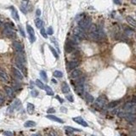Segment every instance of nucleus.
<instances>
[{
	"mask_svg": "<svg viewBox=\"0 0 136 136\" xmlns=\"http://www.w3.org/2000/svg\"><path fill=\"white\" fill-rule=\"evenodd\" d=\"M81 40H82V39H80V38H79L77 36L73 35L72 37H71V40H70V41H71L73 44H78V43L81 42Z\"/></svg>",
	"mask_w": 136,
	"mask_h": 136,
	"instance_id": "b1692460",
	"label": "nucleus"
},
{
	"mask_svg": "<svg viewBox=\"0 0 136 136\" xmlns=\"http://www.w3.org/2000/svg\"><path fill=\"white\" fill-rule=\"evenodd\" d=\"M126 21H127V22L129 23V25H131L132 26H134V27H136V21L134 20L133 17L131 16H127L126 17Z\"/></svg>",
	"mask_w": 136,
	"mask_h": 136,
	"instance_id": "4be33fe9",
	"label": "nucleus"
},
{
	"mask_svg": "<svg viewBox=\"0 0 136 136\" xmlns=\"http://www.w3.org/2000/svg\"><path fill=\"white\" fill-rule=\"evenodd\" d=\"M40 33H41V35L43 36L44 38H47V37H48V36H47V32H46V31H45V29L43 27H42L41 29H40Z\"/></svg>",
	"mask_w": 136,
	"mask_h": 136,
	"instance_id": "2f4dec72",
	"label": "nucleus"
},
{
	"mask_svg": "<svg viewBox=\"0 0 136 136\" xmlns=\"http://www.w3.org/2000/svg\"><path fill=\"white\" fill-rule=\"evenodd\" d=\"M36 15H37V16H40V15H41V10H40L39 9H37V10H36Z\"/></svg>",
	"mask_w": 136,
	"mask_h": 136,
	"instance_id": "ea45409f",
	"label": "nucleus"
},
{
	"mask_svg": "<svg viewBox=\"0 0 136 136\" xmlns=\"http://www.w3.org/2000/svg\"><path fill=\"white\" fill-rule=\"evenodd\" d=\"M4 134L5 136H14V133L11 132V131H4Z\"/></svg>",
	"mask_w": 136,
	"mask_h": 136,
	"instance_id": "72a5a7b5",
	"label": "nucleus"
},
{
	"mask_svg": "<svg viewBox=\"0 0 136 136\" xmlns=\"http://www.w3.org/2000/svg\"><path fill=\"white\" fill-rule=\"evenodd\" d=\"M72 120L75 122V123H78V124L82 125V126H83V127H88L89 126L88 123H87V122H86L83 118H81V117H76V118H73Z\"/></svg>",
	"mask_w": 136,
	"mask_h": 136,
	"instance_id": "6e6552de",
	"label": "nucleus"
},
{
	"mask_svg": "<svg viewBox=\"0 0 136 136\" xmlns=\"http://www.w3.org/2000/svg\"><path fill=\"white\" fill-rule=\"evenodd\" d=\"M11 12H12V16H13V18L15 19L16 21H19V15H18V12H17L16 9H15V8L12 7Z\"/></svg>",
	"mask_w": 136,
	"mask_h": 136,
	"instance_id": "a878e982",
	"label": "nucleus"
},
{
	"mask_svg": "<svg viewBox=\"0 0 136 136\" xmlns=\"http://www.w3.org/2000/svg\"><path fill=\"white\" fill-rule=\"evenodd\" d=\"M61 91H62V93L65 94V95H67V94L70 93L71 89H70V87H69V85L67 84V83L64 82L63 83H62V85H61Z\"/></svg>",
	"mask_w": 136,
	"mask_h": 136,
	"instance_id": "2eb2a0df",
	"label": "nucleus"
},
{
	"mask_svg": "<svg viewBox=\"0 0 136 136\" xmlns=\"http://www.w3.org/2000/svg\"><path fill=\"white\" fill-rule=\"evenodd\" d=\"M40 77H41L42 78H43V80L45 81V82H47V81H48V77H47V74H46V72H45L44 71H40Z\"/></svg>",
	"mask_w": 136,
	"mask_h": 136,
	"instance_id": "c756f323",
	"label": "nucleus"
},
{
	"mask_svg": "<svg viewBox=\"0 0 136 136\" xmlns=\"http://www.w3.org/2000/svg\"><path fill=\"white\" fill-rule=\"evenodd\" d=\"M48 48H49V49L51 50V52H52V54H54V56L56 58V59H59V54H58V53L56 52V50L54 49V48H53L52 46H48Z\"/></svg>",
	"mask_w": 136,
	"mask_h": 136,
	"instance_id": "7c9ffc66",
	"label": "nucleus"
},
{
	"mask_svg": "<svg viewBox=\"0 0 136 136\" xmlns=\"http://www.w3.org/2000/svg\"><path fill=\"white\" fill-rule=\"evenodd\" d=\"M31 95H32V97H37V95H38V91H37V90H35V89L32 90V93H31Z\"/></svg>",
	"mask_w": 136,
	"mask_h": 136,
	"instance_id": "f704fd0d",
	"label": "nucleus"
},
{
	"mask_svg": "<svg viewBox=\"0 0 136 136\" xmlns=\"http://www.w3.org/2000/svg\"><path fill=\"white\" fill-rule=\"evenodd\" d=\"M80 65V60H71V61L68 62L66 65V68L68 71H71V70H74L77 69V67L78 66Z\"/></svg>",
	"mask_w": 136,
	"mask_h": 136,
	"instance_id": "39448f33",
	"label": "nucleus"
},
{
	"mask_svg": "<svg viewBox=\"0 0 136 136\" xmlns=\"http://www.w3.org/2000/svg\"><path fill=\"white\" fill-rule=\"evenodd\" d=\"M20 136H23V134H21V135H20Z\"/></svg>",
	"mask_w": 136,
	"mask_h": 136,
	"instance_id": "603ef678",
	"label": "nucleus"
},
{
	"mask_svg": "<svg viewBox=\"0 0 136 136\" xmlns=\"http://www.w3.org/2000/svg\"><path fill=\"white\" fill-rule=\"evenodd\" d=\"M36 125H37V123H36L35 122L29 120V121H26V123H24V127L25 128H33V127H35Z\"/></svg>",
	"mask_w": 136,
	"mask_h": 136,
	"instance_id": "5701e85b",
	"label": "nucleus"
},
{
	"mask_svg": "<svg viewBox=\"0 0 136 136\" xmlns=\"http://www.w3.org/2000/svg\"><path fill=\"white\" fill-rule=\"evenodd\" d=\"M3 33H4V36H6L8 37H15V36H16L15 32H14L13 29H11V28H4Z\"/></svg>",
	"mask_w": 136,
	"mask_h": 136,
	"instance_id": "423d86ee",
	"label": "nucleus"
},
{
	"mask_svg": "<svg viewBox=\"0 0 136 136\" xmlns=\"http://www.w3.org/2000/svg\"><path fill=\"white\" fill-rule=\"evenodd\" d=\"M1 25H2V21H0V26H1Z\"/></svg>",
	"mask_w": 136,
	"mask_h": 136,
	"instance_id": "3c124183",
	"label": "nucleus"
},
{
	"mask_svg": "<svg viewBox=\"0 0 136 136\" xmlns=\"http://www.w3.org/2000/svg\"><path fill=\"white\" fill-rule=\"evenodd\" d=\"M36 85H37L38 88L41 89H44V88H45V85L43 83L42 81L39 80V79H37V80H36Z\"/></svg>",
	"mask_w": 136,
	"mask_h": 136,
	"instance_id": "cd10ccee",
	"label": "nucleus"
},
{
	"mask_svg": "<svg viewBox=\"0 0 136 136\" xmlns=\"http://www.w3.org/2000/svg\"><path fill=\"white\" fill-rule=\"evenodd\" d=\"M116 4H120V0H113Z\"/></svg>",
	"mask_w": 136,
	"mask_h": 136,
	"instance_id": "37998d69",
	"label": "nucleus"
},
{
	"mask_svg": "<svg viewBox=\"0 0 136 136\" xmlns=\"http://www.w3.org/2000/svg\"><path fill=\"white\" fill-rule=\"evenodd\" d=\"M83 98H84V100H86V101H87L89 104H92V103L95 101V98H94V97L92 96L90 94H89V93H85V94H84Z\"/></svg>",
	"mask_w": 136,
	"mask_h": 136,
	"instance_id": "dca6fc26",
	"label": "nucleus"
},
{
	"mask_svg": "<svg viewBox=\"0 0 136 136\" xmlns=\"http://www.w3.org/2000/svg\"><path fill=\"white\" fill-rule=\"evenodd\" d=\"M0 80L4 83H7L9 82V76L6 72L1 71H0Z\"/></svg>",
	"mask_w": 136,
	"mask_h": 136,
	"instance_id": "a211bd4d",
	"label": "nucleus"
},
{
	"mask_svg": "<svg viewBox=\"0 0 136 136\" xmlns=\"http://www.w3.org/2000/svg\"><path fill=\"white\" fill-rule=\"evenodd\" d=\"M134 135H136V131H134Z\"/></svg>",
	"mask_w": 136,
	"mask_h": 136,
	"instance_id": "09e8293b",
	"label": "nucleus"
},
{
	"mask_svg": "<svg viewBox=\"0 0 136 136\" xmlns=\"http://www.w3.org/2000/svg\"><path fill=\"white\" fill-rule=\"evenodd\" d=\"M4 101V98L2 96V95H0V106H1V105H3Z\"/></svg>",
	"mask_w": 136,
	"mask_h": 136,
	"instance_id": "a19ab883",
	"label": "nucleus"
},
{
	"mask_svg": "<svg viewBox=\"0 0 136 136\" xmlns=\"http://www.w3.org/2000/svg\"><path fill=\"white\" fill-rule=\"evenodd\" d=\"M90 23H91V19L89 16H84L83 19H81L78 21V26L81 27L83 30L89 29L90 26Z\"/></svg>",
	"mask_w": 136,
	"mask_h": 136,
	"instance_id": "f257e3e1",
	"label": "nucleus"
},
{
	"mask_svg": "<svg viewBox=\"0 0 136 136\" xmlns=\"http://www.w3.org/2000/svg\"><path fill=\"white\" fill-rule=\"evenodd\" d=\"M131 2H132V4H136V0H131Z\"/></svg>",
	"mask_w": 136,
	"mask_h": 136,
	"instance_id": "a18cd8bd",
	"label": "nucleus"
},
{
	"mask_svg": "<svg viewBox=\"0 0 136 136\" xmlns=\"http://www.w3.org/2000/svg\"><path fill=\"white\" fill-rule=\"evenodd\" d=\"M46 118L49 120H52L54 122H56V123H64V121L62 119H60V118H58V117H55L54 115H47L46 116Z\"/></svg>",
	"mask_w": 136,
	"mask_h": 136,
	"instance_id": "ddd939ff",
	"label": "nucleus"
},
{
	"mask_svg": "<svg viewBox=\"0 0 136 136\" xmlns=\"http://www.w3.org/2000/svg\"><path fill=\"white\" fill-rule=\"evenodd\" d=\"M34 109H35V106H34L33 104H32V103H27V105H26V111H27L28 113L32 115L34 112Z\"/></svg>",
	"mask_w": 136,
	"mask_h": 136,
	"instance_id": "aec40b11",
	"label": "nucleus"
},
{
	"mask_svg": "<svg viewBox=\"0 0 136 136\" xmlns=\"http://www.w3.org/2000/svg\"><path fill=\"white\" fill-rule=\"evenodd\" d=\"M32 136H41V135H40L39 134H33Z\"/></svg>",
	"mask_w": 136,
	"mask_h": 136,
	"instance_id": "c03bdc74",
	"label": "nucleus"
},
{
	"mask_svg": "<svg viewBox=\"0 0 136 136\" xmlns=\"http://www.w3.org/2000/svg\"><path fill=\"white\" fill-rule=\"evenodd\" d=\"M67 100L69 101H71V102H73L74 101V99H73V97H72V95H66V97H65Z\"/></svg>",
	"mask_w": 136,
	"mask_h": 136,
	"instance_id": "e433bc0d",
	"label": "nucleus"
},
{
	"mask_svg": "<svg viewBox=\"0 0 136 136\" xmlns=\"http://www.w3.org/2000/svg\"><path fill=\"white\" fill-rule=\"evenodd\" d=\"M120 102H121L120 100L119 101H112V102L108 103V104L106 105V106H107V108H109V109L114 108V107H116V106H118Z\"/></svg>",
	"mask_w": 136,
	"mask_h": 136,
	"instance_id": "6ab92c4d",
	"label": "nucleus"
},
{
	"mask_svg": "<svg viewBox=\"0 0 136 136\" xmlns=\"http://www.w3.org/2000/svg\"><path fill=\"white\" fill-rule=\"evenodd\" d=\"M125 34L127 36H129V37H130V36H132L133 34H134V31H131L130 29H126L125 30Z\"/></svg>",
	"mask_w": 136,
	"mask_h": 136,
	"instance_id": "473e14b6",
	"label": "nucleus"
},
{
	"mask_svg": "<svg viewBox=\"0 0 136 136\" xmlns=\"http://www.w3.org/2000/svg\"><path fill=\"white\" fill-rule=\"evenodd\" d=\"M54 112H55V110H54V108H52V107H51V108H49L48 109V111H47V113H54Z\"/></svg>",
	"mask_w": 136,
	"mask_h": 136,
	"instance_id": "4c0bfd02",
	"label": "nucleus"
},
{
	"mask_svg": "<svg viewBox=\"0 0 136 136\" xmlns=\"http://www.w3.org/2000/svg\"><path fill=\"white\" fill-rule=\"evenodd\" d=\"M83 76V71L80 69H74L71 73V77L72 79H77Z\"/></svg>",
	"mask_w": 136,
	"mask_h": 136,
	"instance_id": "0eeeda50",
	"label": "nucleus"
},
{
	"mask_svg": "<svg viewBox=\"0 0 136 136\" xmlns=\"http://www.w3.org/2000/svg\"><path fill=\"white\" fill-rule=\"evenodd\" d=\"M54 77H57V78H60L63 77V73L61 72L60 71H54V73H53Z\"/></svg>",
	"mask_w": 136,
	"mask_h": 136,
	"instance_id": "c85d7f7f",
	"label": "nucleus"
},
{
	"mask_svg": "<svg viewBox=\"0 0 136 136\" xmlns=\"http://www.w3.org/2000/svg\"><path fill=\"white\" fill-rule=\"evenodd\" d=\"M45 91H46L47 95H54V91L52 90V89L48 85H45V88H44Z\"/></svg>",
	"mask_w": 136,
	"mask_h": 136,
	"instance_id": "bb28decb",
	"label": "nucleus"
},
{
	"mask_svg": "<svg viewBox=\"0 0 136 136\" xmlns=\"http://www.w3.org/2000/svg\"><path fill=\"white\" fill-rule=\"evenodd\" d=\"M74 35L77 36L80 39H85L86 36H87L83 29H82V28L79 27V26L78 27H76L74 29Z\"/></svg>",
	"mask_w": 136,
	"mask_h": 136,
	"instance_id": "20e7f679",
	"label": "nucleus"
},
{
	"mask_svg": "<svg viewBox=\"0 0 136 136\" xmlns=\"http://www.w3.org/2000/svg\"><path fill=\"white\" fill-rule=\"evenodd\" d=\"M56 99H58V101H60V103H63V102H64V101L61 99V98H60V96H59V95H56Z\"/></svg>",
	"mask_w": 136,
	"mask_h": 136,
	"instance_id": "79ce46f5",
	"label": "nucleus"
},
{
	"mask_svg": "<svg viewBox=\"0 0 136 136\" xmlns=\"http://www.w3.org/2000/svg\"><path fill=\"white\" fill-rule=\"evenodd\" d=\"M107 103V99L104 95H101L100 97H98L96 99V102L95 104V108H101L105 106Z\"/></svg>",
	"mask_w": 136,
	"mask_h": 136,
	"instance_id": "f03ea898",
	"label": "nucleus"
},
{
	"mask_svg": "<svg viewBox=\"0 0 136 136\" xmlns=\"http://www.w3.org/2000/svg\"><path fill=\"white\" fill-rule=\"evenodd\" d=\"M12 71H13V74L15 75V77H16L17 79H18V80H21V81L23 80V78H24V76H23L22 72H21V71H19L18 69L15 68V67H13Z\"/></svg>",
	"mask_w": 136,
	"mask_h": 136,
	"instance_id": "9d476101",
	"label": "nucleus"
},
{
	"mask_svg": "<svg viewBox=\"0 0 136 136\" xmlns=\"http://www.w3.org/2000/svg\"><path fill=\"white\" fill-rule=\"evenodd\" d=\"M66 134H68V135H69V136H71V133H69V132H66Z\"/></svg>",
	"mask_w": 136,
	"mask_h": 136,
	"instance_id": "de8ad7c7",
	"label": "nucleus"
},
{
	"mask_svg": "<svg viewBox=\"0 0 136 136\" xmlns=\"http://www.w3.org/2000/svg\"><path fill=\"white\" fill-rule=\"evenodd\" d=\"M26 30H27L28 35H29V38H30L31 43H34L36 41V36L34 29L30 26V25H26Z\"/></svg>",
	"mask_w": 136,
	"mask_h": 136,
	"instance_id": "7ed1b4c3",
	"label": "nucleus"
},
{
	"mask_svg": "<svg viewBox=\"0 0 136 136\" xmlns=\"http://www.w3.org/2000/svg\"><path fill=\"white\" fill-rule=\"evenodd\" d=\"M4 91H5L6 95H7L9 98H13L14 97V90L12 89V88H10L9 86H5V87H4Z\"/></svg>",
	"mask_w": 136,
	"mask_h": 136,
	"instance_id": "f3484780",
	"label": "nucleus"
},
{
	"mask_svg": "<svg viewBox=\"0 0 136 136\" xmlns=\"http://www.w3.org/2000/svg\"><path fill=\"white\" fill-rule=\"evenodd\" d=\"M19 30H20V32H21V35H22L23 37H26V36H25V32H23V29H22V27H21V26H19Z\"/></svg>",
	"mask_w": 136,
	"mask_h": 136,
	"instance_id": "58836bf2",
	"label": "nucleus"
},
{
	"mask_svg": "<svg viewBox=\"0 0 136 136\" xmlns=\"http://www.w3.org/2000/svg\"><path fill=\"white\" fill-rule=\"evenodd\" d=\"M65 131H66V132L71 133V134H72V132H81V129H75V128L71 127V126H65Z\"/></svg>",
	"mask_w": 136,
	"mask_h": 136,
	"instance_id": "412c9836",
	"label": "nucleus"
},
{
	"mask_svg": "<svg viewBox=\"0 0 136 136\" xmlns=\"http://www.w3.org/2000/svg\"><path fill=\"white\" fill-rule=\"evenodd\" d=\"M35 25H36V26H37L38 29H41L42 27H43V21H42L41 19H36L35 20Z\"/></svg>",
	"mask_w": 136,
	"mask_h": 136,
	"instance_id": "393cba45",
	"label": "nucleus"
},
{
	"mask_svg": "<svg viewBox=\"0 0 136 136\" xmlns=\"http://www.w3.org/2000/svg\"><path fill=\"white\" fill-rule=\"evenodd\" d=\"M74 45L72 43H71V41L70 42H66V43H65V51H66L67 53H71L72 52L73 50H74Z\"/></svg>",
	"mask_w": 136,
	"mask_h": 136,
	"instance_id": "4468645a",
	"label": "nucleus"
},
{
	"mask_svg": "<svg viewBox=\"0 0 136 136\" xmlns=\"http://www.w3.org/2000/svg\"><path fill=\"white\" fill-rule=\"evenodd\" d=\"M20 108H21V102L19 100H15L14 101V103L11 105V107H10V111L13 110H20Z\"/></svg>",
	"mask_w": 136,
	"mask_h": 136,
	"instance_id": "9b49d317",
	"label": "nucleus"
},
{
	"mask_svg": "<svg viewBox=\"0 0 136 136\" xmlns=\"http://www.w3.org/2000/svg\"><path fill=\"white\" fill-rule=\"evenodd\" d=\"M23 1H25V2H28V0H23Z\"/></svg>",
	"mask_w": 136,
	"mask_h": 136,
	"instance_id": "8fccbe9b",
	"label": "nucleus"
},
{
	"mask_svg": "<svg viewBox=\"0 0 136 136\" xmlns=\"http://www.w3.org/2000/svg\"><path fill=\"white\" fill-rule=\"evenodd\" d=\"M13 47H14V48H15V50L16 53H24L23 47L21 43H19V42H17V41H15L13 43Z\"/></svg>",
	"mask_w": 136,
	"mask_h": 136,
	"instance_id": "1a4fd4ad",
	"label": "nucleus"
},
{
	"mask_svg": "<svg viewBox=\"0 0 136 136\" xmlns=\"http://www.w3.org/2000/svg\"><path fill=\"white\" fill-rule=\"evenodd\" d=\"M15 65H17V66L21 69V72H23L24 73V75L25 76H26L27 75V72H26V67H25V65H24V64L23 63H21V61H19V60H15Z\"/></svg>",
	"mask_w": 136,
	"mask_h": 136,
	"instance_id": "f8f14e48",
	"label": "nucleus"
},
{
	"mask_svg": "<svg viewBox=\"0 0 136 136\" xmlns=\"http://www.w3.org/2000/svg\"><path fill=\"white\" fill-rule=\"evenodd\" d=\"M52 82H53V83H57V82H56V81L54 80V79H53V80H52Z\"/></svg>",
	"mask_w": 136,
	"mask_h": 136,
	"instance_id": "49530a36",
	"label": "nucleus"
},
{
	"mask_svg": "<svg viewBox=\"0 0 136 136\" xmlns=\"http://www.w3.org/2000/svg\"><path fill=\"white\" fill-rule=\"evenodd\" d=\"M53 33H54V31H53L52 26H49L48 28V35H53Z\"/></svg>",
	"mask_w": 136,
	"mask_h": 136,
	"instance_id": "c9c22d12",
	"label": "nucleus"
}]
</instances>
